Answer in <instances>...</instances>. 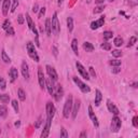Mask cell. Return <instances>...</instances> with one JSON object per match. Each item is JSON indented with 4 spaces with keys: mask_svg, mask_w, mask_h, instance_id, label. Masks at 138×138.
<instances>
[{
    "mask_svg": "<svg viewBox=\"0 0 138 138\" xmlns=\"http://www.w3.org/2000/svg\"><path fill=\"white\" fill-rule=\"evenodd\" d=\"M72 96L69 95V97L67 98L66 103H65V106H64V110H63V114H64L65 118H69V114L71 112V109H72Z\"/></svg>",
    "mask_w": 138,
    "mask_h": 138,
    "instance_id": "cell-1",
    "label": "cell"
},
{
    "mask_svg": "<svg viewBox=\"0 0 138 138\" xmlns=\"http://www.w3.org/2000/svg\"><path fill=\"white\" fill-rule=\"evenodd\" d=\"M27 52H28V55H29L34 62H37V63L39 62V56H38V54H37L36 49H34V43H31V42L27 43Z\"/></svg>",
    "mask_w": 138,
    "mask_h": 138,
    "instance_id": "cell-2",
    "label": "cell"
},
{
    "mask_svg": "<svg viewBox=\"0 0 138 138\" xmlns=\"http://www.w3.org/2000/svg\"><path fill=\"white\" fill-rule=\"evenodd\" d=\"M51 26H52V30L54 31L55 34H59V23H58V18H57V13H54L53 14V17H52V22H51Z\"/></svg>",
    "mask_w": 138,
    "mask_h": 138,
    "instance_id": "cell-3",
    "label": "cell"
},
{
    "mask_svg": "<svg viewBox=\"0 0 138 138\" xmlns=\"http://www.w3.org/2000/svg\"><path fill=\"white\" fill-rule=\"evenodd\" d=\"M120 128H121V120L115 115L111 121V132L118 133Z\"/></svg>",
    "mask_w": 138,
    "mask_h": 138,
    "instance_id": "cell-4",
    "label": "cell"
},
{
    "mask_svg": "<svg viewBox=\"0 0 138 138\" xmlns=\"http://www.w3.org/2000/svg\"><path fill=\"white\" fill-rule=\"evenodd\" d=\"M73 81H75V83L77 84L78 86H79V88H80V90H81L83 93H88V92L91 91V88L88 87L86 84H84L80 79H78L77 77H73Z\"/></svg>",
    "mask_w": 138,
    "mask_h": 138,
    "instance_id": "cell-5",
    "label": "cell"
},
{
    "mask_svg": "<svg viewBox=\"0 0 138 138\" xmlns=\"http://www.w3.org/2000/svg\"><path fill=\"white\" fill-rule=\"evenodd\" d=\"M46 115H47V119H53L54 114H55V108H54L53 104L51 101L46 103Z\"/></svg>",
    "mask_w": 138,
    "mask_h": 138,
    "instance_id": "cell-6",
    "label": "cell"
},
{
    "mask_svg": "<svg viewBox=\"0 0 138 138\" xmlns=\"http://www.w3.org/2000/svg\"><path fill=\"white\" fill-rule=\"evenodd\" d=\"M38 81H39V85L41 88L45 87V77L44 73L42 71V68H38Z\"/></svg>",
    "mask_w": 138,
    "mask_h": 138,
    "instance_id": "cell-7",
    "label": "cell"
},
{
    "mask_svg": "<svg viewBox=\"0 0 138 138\" xmlns=\"http://www.w3.org/2000/svg\"><path fill=\"white\" fill-rule=\"evenodd\" d=\"M75 66H77V69H78V71L80 72V75H81L82 77L84 78V79L90 80V75H88V72L86 71V69L84 68L83 66H82V64H80V63H77V64H75Z\"/></svg>",
    "mask_w": 138,
    "mask_h": 138,
    "instance_id": "cell-8",
    "label": "cell"
},
{
    "mask_svg": "<svg viewBox=\"0 0 138 138\" xmlns=\"http://www.w3.org/2000/svg\"><path fill=\"white\" fill-rule=\"evenodd\" d=\"M46 71H47V75H49V77L51 78V80H53V81H56V80L58 79V75L57 73H56L55 69L53 68L52 66H50V65H46Z\"/></svg>",
    "mask_w": 138,
    "mask_h": 138,
    "instance_id": "cell-9",
    "label": "cell"
},
{
    "mask_svg": "<svg viewBox=\"0 0 138 138\" xmlns=\"http://www.w3.org/2000/svg\"><path fill=\"white\" fill-rule=\"evenodd\" d=\"M80 106H81V104H80V100H78V99L72 104V109H71V115H72V119H73V120H75V119L77 118V114H78V111H79V109H80Z\"/></svg>",
    "mask_w": 138,
    "mask_h": 138,
    "instance_id": "cell-10",
    "label": "cell"
},
{
    "mask_svg": "<svg viewBox=\"0 0 138 138\" xmlns=\"http://www.w3.org/2000/svg\"><path fill=\"white\" fill-rule=\"evenodd\" d=\"M51 122H52V119H46V123H45V126H44V128H43L42 134H41V138H46L47 136H49Z\"/></svg>",
    "mask_w": 138,
    "mask_h": 138,
    "instance_id": "cell-11",
    "label": "cell"
},
{
    "mask_svg": "<svg viewBox=\"0 0 138 138\" xmlns=\"http://www.w3.org/2000/svg\"><path fill=\"white\" fill-rule=\"evenodd\" d=\"M104 23H105V16H101L98 21H95L93 23H91V29L95 30L97 28H99L100 26H104Z\"/></svg>",
    "mask_w": 138,
    "mask_h": 138,
    "instance_id": "cell-12",
    "label": "cell"
},
{
    "mask_svg": "<svg viewBox=\"0 0 138 138\" xmlns=\"http://www.w3.org/2000/svg\"><path fill=\"white\" fill-rule=\"evenodd\" d=\"M22 75L26 80L29 79V69H28V65L25 60L22 63Z\"/></svg>",
    "mask_w": 138,
    "mask_h": 138,
    "instance_id": "cell-13",
    "label": "cell"
},
{
    "mask_svg": "<svg viewBox=\"0 0 138 138\" xmlns=\"http://www.w3.org/2000/svg\"><path fill=\"white\" fill-rule=\"evenodd\" d=\"M107 107H108V110H109L111 113H113L114 115H118L119 114V109L115 107V105H114L113 103H111V100H109V99L107 100Z\"/></svg>",
    "mask_w": 138,
    "mask_h": 138,
    "instance_id": "cell-14",
    "label": "cell"
},
{
    "mask_svg": "<svg viewBox=\"0 0 138 138\" xmlns=\"http://www.w3.org/2000/svg\"><path fill=\"white\" fill-rule=\"evenodd\" d=\"M11 1L12 0H3V3H2V13H3L4 16H6L9 13V9L11 6Z\"/></svg>",
    "mask_w": 138,
    "mask_h": 138,
    "instance_id": "cell-15",
    "label": "cell"
},
{
    "mask_svg": "<svg viewBox=\"0 0 138 138\" xmlns=\"http://www.w3.org/2000/svg\"><path fill=\"white\" fill-rule=\"evenodd\" d=\"M88 115H90V118H91V120H92L93 124H94L96 127L98 126V121H97V116L95 115L94 111H93L92 106H88Z\"/></svg>",
    "mask_w": 138,
    "mask_h": 138,
    "instance_id": "cell-16",
    "label": "cell"
},
{
    "mask_svg": "<svg viewBox=\"0 0 138 138\" xmlns=\"http://www.w3.org/2000/svg\"><path fill=\"white\" fill-rule=\"evenodd\" d=\"M9 75H10V80L11 82H14L15 80L18 78V72H17V69L15 67H12L9 71Z\"/></svg>",
    "mask_w": 138,
    "mask_h": 138,
    "instance_id": "cell-17",
    "label": "cell"
},
{
    "mask_svg": "<svg viewBox=\"0 0 138 138\" xmlns=\"http://www.w3.org/2000/svg\"><path fill=\"white\" fill-rule=\"evenodd\" d=\"M54 97H55L56 100H59L63 97V88L60 85H56V91L54 90Z\"/></svg>",
    "mask_w": 138,
    "mask_h": 138,
    "instance_id": "cell-18",
    "label": "cell"
},
{
    "mask_svg": "<svg viewBox=\"0 0 138 138\" xmlns=\"http://www.w3.org/2000/svg\"><path fill=\"white\" fill-rule=\"evenodd\" d=\"M45 86L47 87V91L51 95L54 94V85L52 83V80L51 79H45Z\"/></svg>",
    "mask_w": 138,
    "mask_h": 138,
    "instance_id": "cell-19",
    "label": "cell"
},
{
    "mask_svg": "<svg viewBox=\"0 0 138 138\" xmlns=\"http://www.w3.org/2000/svg\"><path fill=\"white\" fill-rule=\"evenodd\" d=\"M45 31H46L47 37L51 36V34H52V26H51V19H50V18H46V21H45Z\"/></svg>",
    "mask_w": 138,
    "mask_h": 138,
    "instance_id": "cell-20",
    "label": "cell"
},
{
    "mask_svg": "<svg viewBox=\"0 0 138 138\" xmlns=\"http://www.w3.org/2000/svg\"><path fill=\"white\" fill-rule=\"evenodd\" d=\"M101 99H103L101 92L99 90H96V95H95V106H99V105H100Z\"/></svg>",
    "mask_w": 138,
    "mask_h": 138,
    "instance_id": "cell-21",
    "label": "cell"
},
{
    "mask_svg": "<svg viewBox=\"0 0 138 138\" xmlns=\"http://www.w3.org/2000/svg\"><path fill=\"white\" fill-rule=\"evenodd\" d=\"M71 47H72L73 52H75V55H79V51H78V40L77 39H73L71 41Z\"/></svg>",
    "mask_w": 138,
    "mask_h": 138,
    "instance_id": "cell-22",
    "label": "cell"
},
{
    "mask_svg": "<svg viewBox=\"0 0 138 138\" xmlns=\"http://www.w3.org/2000/svg\"><path fill=\"white\" fill-rule=\"evenodd\" d=\"M83 47H84V50H85L86 52H93L94 51V45H93L92 43H90V42H84Z\"/></svg>",
    "mask_w": 138,
    "mask_h": 138,
    "instance_id": "cell-23",
    "label": "cell"
},
{
    "mask_svg": "<svg viewBox=\"0 0 138 138\" xmlns=\"http://www.w3.org/2000/svg\"><path fill=\"white\" fill-rule=\"evenodd\" d=\"M1 58H2V60H3L6 64H9V63H11L10 57L8 56V54L6 53V51H4V50H2V52H1Z\"/></svg>",
    "mask_w": 138,
    "mask_h": 138,
    "instance_id": "cell-24",
    "label": "cell"
},
{
    "mask_svg": "<svg viewBox=\"0 0 138 138\" xmlns=\"http://www.w3.org/2000/svg\"><path fill=\"white\" fill-rule=\"evenodd\" d=\"M32 31H34V43H36L37 46H40V43H39V34H38V30H37L36 27L32 28Z\"/></svg>",
    "mask_w": 138,
    "mask_h": 138,
    "instance_id": "cell-25",
    "label": "cell"
},
{
    "mask_svg": "<svg viewBox=\"0 0 138 138\" xmlns=\"http://www.w3.org/2000/svg\"><path fill=\"white\" fill-rule=\"evenodd\" d=\"M67 27H68L69 32L72 31V29H73V19H72V17H68V18H67Z\"/></svg>",
    "mask_w": 138,
    "mask_h": 138,
    "instance_id": "cell-26",
    "label": "cell"
},
{
    "mask_svg": "<svg viewBox=\"0 0 138 138\" xmlns=\"http://www.w3.org/2000/svg\"><path fill=\"white\" fill-rule=\"evenodd\" d=\"M8 114V109L6 106H0V118H6Z\"/></svg>",
    "mask_w": 138,
    "mask_h": 138,
    "instance_id": "cell-27",
    "label": "cell"
},
{
    "mask_svg": "<svg viewBox=\"0 0 138 138\" xmlns=\"http://www.w3.org/2000/svg\"><path fill=\"white\" fill-rule=\"evenodd\" d=\"M17 95H18V98L21 99V100H25L26 99V94H25V92H24L23 88H18V91H17Z\"/></svg>",
    "mask_w": 138,
    "mask_h": 138,
    "instance_id": "cell-28",
    "label": "cell"
},
{
    "mask_svg": "<svg viewBox=\"0 0 138 138\" xmlns=\"http://www.w3.org/2000/svg\"><path fill=\"white\" fill-rule=\"evenodd\" d=\"M26 19H27V24H28V28L29 29H32L34 28V23H32V19L30 17V15L28 13H26Z\"/></svg>",
    "mask_w": 138,
    "mask_h": 138,
    "instance_id": "cell-29",
    "label": "cell"
},
{
    "mask_svg": "<svg viewBox=\"0 0 138 138\" xmlns=\"http://www.w3.org/2000/svg\"><path fill=\"white\" fill-rule=\"evenodd\" d=\"M10 100V96H9L8 94H0V101L3 104L8 103V101Z\"/></svg>",
    "mask_w": 138,
    "mask_h": 138,
    "instance_id": "cell-30",
    "label": "cell"
},
{
    "mask_svg": "<svg viewBox=\"0 0 138 138\" xmlns=\"http://www.w3.org/2000/svg\"><path fill=\"white\" fill-rule=\"evenodd\" d=\"M113 43H114V45H115V46H121V45L123 44V39L121 38V37H116V38L114 39Z\"/></svg>",
    "mask_w": 138,
    "mask_h": 138,
    "instance_id": "cell-31",
    "label": "cell"
},
{
    "mask_svg": "<svg viewBox=\"0 0 138 138\" xmlns=\"http://www.w3.org/2000/svg\"><path fill=\"white\" fill-rule=\"evenodd\" d=\"M104 38L106 39V40H109V39L112 38V36H113V34H112V31H104Z\"/></svg>",
    "mask_w": 138,
    "mask_h": 138,
    "instance_id": "cell-32",
    "label": "cell"
},
{
    "mask_svg": "<svg viewBox=\"0 0 138 138\" xmlns=\"http://www.w3.org/2000/svg\"><path fill=\"white\" fill-rule=\"evenodd\" d=\"M6 86V82L3 77H0V90H4Z\"/></svg>",
    "mask_w": 138,
    "mask_h": 138,
    "instance_id": "cell-33",
    "label": "cell"
},
{
    "mask_svg": "<svg viewBox=\"0 0 138 138\" xmlns=\"http://www.w3.org/2000/svg\"><path fill=\"white\" fill-rule=\"evenodd\" d=\"M101 49L106 50V51H110V50H111V44L108 42H104L103 44H101Z\"/></svg>",
    "mask_w": 138,
    "mask_h": 138,
    "instance_id": "cell-34",
    "label": "cell"
},
{
    "mask_svg": "<svg viewBox=\"0 0 138 138\" xmlns=\"http://www.w3.org/2000/svg\"><path fill=\"white\" fill-rule=\"evenodd\" d=\"M111 53H112V56H114V57H121L122 56V52L120 50H113Z\"/></svg>",
    "mask_w": 138,
    "mask_h": 138,
    "instance_id": "cell-35",
    "label": "cell"
},
{
    "mask_svg": "<svg viewBox=\"0 0 138 138\" xmlns=\"http://www.w3.org/2000/svg\"><path fill=\"white\" fill-rule=\"evenodd\" d=\"M136 41H137V38L136 37H131V39H129V41H128V44H127V46H133L134 44L136 43Z\"/></svg>",
    "mask_w": 138,
    "mask_h": 138,
    "instance_id": "cell-36",
    "label": "cell"
},
{
    "mask_svg": "<svg viewBox=\"0 0 138 138\" xmlns=\"http://www.w3.org/2000/svg\"><path fill=\"white\" fill-rule=\"evenodd\" d=\"M104 9H105V6H96V8L94 9V13H100V12H103L104 11Z\"/></svg>",
    "mask_w": 138,
    "mask_h": 138,
    "instance_id": "cell-37",
    "label": "cell"
},
{
    "mask_svg": "<svg viewBox=\"0 0 138 138\" xmlns=\"http://www.w3.org/2000/svg\"><path fill=\"white\" fill-rule=\"evenodd\" d=\"M109 64L111 65V66H120V65H121V60L113 59V60H110Z\"/></svg>",
    "mask_w": 138,
    "mask_h": 138,
    "instance_id": "cell-38",
    "label": "cell"
},
{
    "mask_svg": "<svg viewBox=\"0 0 138 138\" xmlns=\"http://www.w3.org/2000/svg\"><path fill=\"white\" fill-rule=\"evenodd\" d=\"M10 26H11V22L9 21V19H6V21H4V23H3V25H2V28L6 30V29H8Z\"/></svg>",
    "mask_w": 138,
    "mask_h": 138,
    "instance_id": "cell-39",
    "label": "cell"
},
{
    "mask_svg": "<svg viewBox=\"0 0 138 138\" xmlns=\"http://www.w3.org/2000/svg\"><path fill=\"white\" fill-rule=\"evenodd\" d=\"M13 1V6H12V9H11V12H14L15 10H16L17 6H18V0H12Z\"/></svg>",
    "mask_w": 138,
    "mask_h": 138,
    "instance_id": "cell-40",
    "label": "cell"
},
{
    "mask_svg": "<svg viewBox=\"0 0 138 138\" xmlns=\"http://www.w3.org/2000/svg\"><path fill=\"white\" fill-rule=\"evenodd\" d=\"M12 107L14 108L15 112H18V104H17V100H12Z\"/></svg>",
    "mask_w": 138,
    "mask_h": 138,
    "instance_id": "cell-41",
    "label": "cell"
},
{
    "mask_svg": "<svg viewBox=\"0 0 138 138\" xmlns=\"http://www.w3.org/2000/svg\"><path fill=\"white\" fill-rule=\"evenodd\" d=\"M6 34H10V36H14L15 32H14V29H13L12 26H10V27H9L8 29H6Z\"/></svg>",
    "mask_w": 138,
    "mask_h": 138,
    "instance_id": "cell-42",
    "label": "cell"
},
{
    "mask_svg": "<svg viewBox=\"0 0 138 138\" xmlns=\"http://www.w3.org/2000/svg\"><path fill=\"white\" fill-rule=\"evenodd\" d=\"M60 137H63V138H67L68 137V133L66 132V129L63 127L62 128V133H60Z\"/></svg>",
    "mask_w": 138,
    "mask_h": 138,
    "instance_id": "cell-43",
    "label": "cell"
},
{
    "mask_svg": "<svg viewBox=\"0 0 138 138\" xmlns=\"http://www.w3.org/2000/svg\"><path fill=\"white\" fill-rule=\"evenodd\" d=\"M41 123H42V118H41V116H39V119L37 120L36 124H34V127H36V128H39V127H40V125H41Z\"/></svg>",
    "mask_w": 138,
    "mask_h": 138,
    "instance_id": "cell-44",
    "label": "cell"
},
{
    "mask_svg": "<svg viewBox=\"0 0 138 138\" xmlns=\"http://www.w3.org/2000/svg\"><path fill=\"white\" fill-rule=\"evenodd\" d=\"M17 22H18L19 25H23V24H24V16L22 14L18 15V17H17Z\"/></svg>",
    "mask_w": 138,
    "mask_h": 138,
    "instance_id": "cell-45",
    "label": "cell"
},
{
    "mask_svg": "<svg viewBox=\"0 0 138 138\" xmlns=\"http://www.w3.org/2000/svg\"><path fill=\"white\" fill-rule=\"evenodd\" d=\"M44 14H45V8L43 6V8L40 9V12H39V18H41V17H42Z\"/></svg>",
    "mask_w": 138,
    "mask_h": 138,
    "instance_id": "cell-46",
    "label": "cell"
},
{
    "mask_svg": "<svg viewBox=\"0 0 138 138\" xmlns=\"http://www.w3.org/2000/svg\"><path fill=\"white\" fill-rule=\"evenodd\" d=\"M88 70H90V73H91V75H92L93 78H96V72H95V70H94V68H93V67H90V68H88Z\"/></svg>",
    "mask_w": 138,
    "mask_h": 138,
    "instance_id": "cell-47",
    "label": "cell"
},
{
    "mask_svg": "<svg viewBox=\"0 0 138 138\" xmlns=\"http://www.w3.org/2000/svg\"><path fill=\"white\" fill-rule=\"evenodd\" d=\"M137 120H138V118H137V116H134V118H133V125H134V126H135V127H138Z\"/></svg>",
    "mask_w": 138,
    "mask_h": 138,
    "instance_id": "cell-48",
    "label": "cell"
},
{
    "mask_svg": "<svg viewBox=\"0 0 138 138\" xmlns=\"http://www.w3.org/2000/svg\"><path fill=\"white\" fill-rule=\"evenodd\" d=\"M38 10H39V6H38V3H34V6H32V12L37 13V12H38Z\"/></svg>",
    "mask_w": 138,
    "mask_h": 138,
    "instance_id": "cell-49",
    "label": "cell"
},
{
    "mask_svg": "<svg viewBox=\"0 0 138 138\" xmlns=\"http://www.w3.org/2000/svg\"><path fill=\"white\" fill-rule=\"evenodd\" d=\"M120 71H121V69L119 68V66H115L113 69H112V72L113 73H118V72H120Z\"/></svg>",
    "mask_w": 138,
    "mask_h": 138,
    "instance_id": "cell-50",
    "label": "cell"
},
{
    "mask_svg": "<svg viewBox=\"0 0 138 138\" xmlns=\"http://www.w3.org/2000/svg\"><path fill=\"white\" fill-rule=\"evenodd\" d=\"M105 2V0H95V3L96 4H101Z\"/></svg>",
    "mask_w": 138,
    "mask_h": 138,
    "instance_id": "cell-51",
    "label": "cell"
},
{
    "mask_svg": "<svg viewBox=\"0 0 138 138\" xmlns=\"http://www.w3.org/2000/svg\"><path fill=\"white\" fill-rule=\"evenodd\" d=\"M83 137H86V133H85V132H82V133L80 134V138H83Z\"/></svg>",
    "mask_w": 138,
    "mask_h": 138,
    "instance_id": "cell-52",
    "label": "cell"
},
{
    "mask_svg": "<svg viewBox=\"0 0 138 138\" xmlns=\"http://www.w3.org/2000/svg\"><path fill=\"white\" fill-rule=\"evenodd\" d=\"M53 53H54V55H55V56H57V49H56L55 46L53 47Z\"/></svg>",
    "mask_w": 138,
    "mask_h": 138,
    "instance_id": "cell-53",
    "label": "cell"
},
{
    "mask_svg": "<svg viewBox=\"0 0 138 138\" xmlns=\"http://www.w3.org/2000/svg\"><path fill=\"white\" fill-rule=\"evenodd\" d=\"M15 127H19V125H21V122L19 121H17V122H15Z\"/></svg>",
    "mask_w": 138,
    "mask_h": 138,
    "instance_id": "cell-54",
    "label": "cell"
},
{
    "mask_svg": "<svg viewBox=\"0 0 138 138\" xmlns=\"http://www.w3.org/2000/svg\"><path fill=\"white\" fill-rule=\"evenodd\" d=\"M63 2H64V0H58V4H59V6L63 3Z\"/></svg>",
    "mask_w": 138,
    "mask_h": 138,
    "instance_id": "cell-55",
    "label": "cell"
},
{
    "mask_svg": "<svg viewBox=\"0 0 138 138\" xmlns=\"http://www.w3.org/2000/svg\"><path fill=\"white\" fill-rule=\"evenodd\" d=\"M2 1H3V0H0V3H1V2H2Z\"/></svg>",
    "mask_w": 138,
    "mask_h": 138,
    "instance_id": "cell-56",
    "label": "cell"
},
{
    "mask_svg": "<svg viewBox=\"0 0 138 138\" xmlns=\"http://www.w3.org/2000/svg\"><path fill=\"white\" fill-rule=\"evenodd\" d=\"M0 134H1V129H0Z\"/></svg>",
    "mask_w": 138,
    "mask_h": 138,
    "instance_id": "cell-57",
    "label": "cell"
},
{
    "mask_svg": "<svg viewBox=\"0 0 138 138\" xmlns=\"http://www.w3.org/2000/svg\"><path fill=\"white\" fill-rule=\"evenodd\" d=\"M109 1H113V0H109Z\"/></svg>",
    "mask_w": 138,
    "mask_h": 138,
    "instance_id": "cell-58",
    "label": "cell"
}]
</instances>
